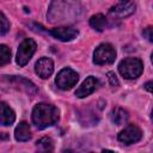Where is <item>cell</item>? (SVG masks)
Wrapping results in <instances>:
<instances>
[{
  "label": "cell",
  "mask_w": 153,
  "mask_h": 153,
  "mask_svg": "<svg viewBox=\"0 0 153 153\" xmlns=\"http://www.w3.org/2000/svg\"><path fill=\"white\" fill-rule=\"evenodd\" d=\"M81 5L78 0H53L47 18L53 24L73 23L81 16Z\"/></svg>",
  "instance_id": "obj_1"
},
{
  "label": "cell",
  "mask_w": 153,
  "mask_h": 153,
  "mask_svg": "<svg viewBox=\"0 0 153 153\" xmlns=\"http://www.w3.org/2000/svg\"><path fill=\"white\" fill-rule=\"evenodd\" d=\"M59 121V110L56 106L39 103L32 110V122L38 129L54 126Z\"/></svg>",
  "instance_id": "obj_2"
},
{
  "label": "cell",
  "mask_w": 153,
  "mask_h": 153,
  "mask_svg": "<svg viewBox=\"0 0 153 153\" xmlns=\"http://www.w3.org/2000/svg\"><path fill=\"white\" fill-rule=\"evenodd\" d=\"M118 71L121 75L126 79H136L141 75L143 71V65L141 60L136 57H128L120 62Z\"/></svg>",
  "instance_id": "obj_3"
},
{
  "label": "cell",
  "mask_w": 153,
  "mask_h": 153,
  "mask_svg": "<svg viewBox=\"0 0 153 153\" xmlns=\"http://www.w3.org/2000/svg\"><path fill=\"white\" fill-rule=\"evenodd\" d=\"M116 59V50L109 43L99 44L93 53V62L96 65H109Z\"/></svg>",
  "instance_id": "obj_4"
},
{
  "label": "cell",
  "mask_w": 153,
  "mask_h": 153,
  "mask_svg": "<svg viewBox=\"0 0 153 153\" xmlns=\"http://www.w3.org/2000/svg\"><path fill=\"white\" fill-rule=\"evenodd\" d=\"M36 42L32 39V38H25L19 48H18V51H17V63L20 66V67H24L29 61L30 59L32 57V55L35 54L36 51Z\"/></svg>",
  "instance_id": "obj_5"
},
{
  "label": "cell",
  "mask_w": 153,
  "mask_h": 153,
  "mask_svg": "<svg viewBox=\"0 0 153 153\" xmlns=\"http://www.w3.org/2000/svg\"><path fill=\"white\" fill-rule=\"evenodd\" d=\"M78 79H79V75L75 71H73L72 68H63L57 73L55 82L59 88L67 91V90H71L78 82Z\"/></svg>",
  "instance_id": "obj_6"
},
{
  "label": "cell",
  "mask_w": 153,
  "mask_h": 153,
  "mask_svg": "<svg viewBox=\"0 0 153 153\" xmlns=\"http://www.w3.org/2000/svg\"><path fill=\"white\" fill-rule=\"evenodd\" d=\"M142 137V131L141 129L135 126V124H129L117 136L118 141L122 142L123 145H131L137 141H140Z\"/></svg>",
  "instance_id": "obj_7"
},
{
  "label": "cell",
  "mask_w": 153,
  "mask_h": 153,
  "mask_svg": "<svg viewBox=\"0 0 153 153\" xmlns=\"http://www.w3.org/2000/svg\"><path fill=\"white\" fill-rule=\"evenodd\" d=\"M49 32H50V35L54 36L56 39L62 41V42L72 41V39H74V38L79 35V31H78L76 29H74V27H67V26L55 27V29H51Z\"/></svg>",
  "instance_id": "obj_8"
},
{
  "label": "cell",
  "mask_w": 153,
  "mask_h": 153,
  "mask_svg": "<svg viewBox=\"0 0 153 153\" xmlns=\"http://www.w3.org/2000/svg\"><path fill=\"white\" fill-rule=\"evenodd\" d=\"M135 11V4L133 1H126V2H122L120 5H116L115 7H112L110 10V14L115 18H118V19H122V18H126L130 14H133Z\"/></svg>",
  "instance_id": "obj_9"
},
{
  "label": "cell",
  "mask_w": 153,
  "mask_h": 153,
  "mask_svg": "<svg viewBox=\"0 0 153 153\" xmlns=\"http://www.w3.org/2000/svg\"><path fill=\"white\" fill-rule=\"evenodd\" d=\"M35 71L42 79L49 78L54 72V62L49 57H42L37 61L35 66Z\"/></svg>",
  "instance_id": "obj_10"
},
{
  "label": "cell",
  "mask_w": 153,
  "mask_h": 153,
  "mask_svg": "<svg viewBox=\"0 0 153 153\" xmlns=\"http://www.w3.org/2000/svg\"><path fill=\"white\" fill-rule=\"evenodd\" d=\"M97 87H98V80L94 76H88L82 81V84L75 91V96L78 98H85L91 93H93Z\"/></svg>",
  "instance_id": "obj_11"
},
{
  "label": "cell",
  "mask_w": 153,
  "mask_h": 153,
  "mask_svg": "<svg viewBox=\"0 0 153 153\" xmlns=\"http://www.w3.org/2000/svg\"><path fill=\"white\" fill-rule=\"evenodd\" d=\"M0 108H1V116H0L1 126H4V127L11 126L16 120V115H14L13 110L10 106H7V104L4 102H1Z\"/></svg>",
  "instance_id": "obj_12"
},
{
  "label": "cell",
  "mask_w": 153,
  "mask_h": 153,
  "mask_svg": "<svg viewBox=\"0 0 153 153\" xmlns=\"http://www.w3.org/2000/svg\"><path fill=\"white\" fill-rule=\"evenodd\" d=\"M14 137L17 141H27L31 139V130L26 122H20L14 129Z\"/></svg>",
  "instance_id": "obj_13"
},
{
  "label": "cell",
  "mask_w": 153,
  "mask_h": 153,
  "mask_svg": "<svg viewBox=\"0 0 153 153\" xmlns=\"http://www.w3.org/2000/svg\"><path fill=\"white\" fill-rule=\"evenodd\" d=\"M110 118H111V121H112L115 124L122 126V124H124V123L128 121L129 115H128V112H127L124 109H122V108H116V109H114V110L111 111Z\"/></svg>",
  "instance_id": "obj_14"
},
{
  "label": "cell",
  "mask_w": 153,
  "mask_h": 153,
  "mask_svg": "<svg viewBox=\"0 0 153 153\" xmlns=\"http://www.w3.org/2000/svg\"><path fill=\"white\" fill-rule=\"evenodd\" d=\"M90 25L92 29H94L97 31H103L106 26V18L100 13L94 14L90 19Z\"/></svg>",
  "instance_id": "obj_15"
},
{
  "label": "cell",
  "mask_w": 153,
  "mask_h": 153,
  "mask_svg": "<svg viewBox=\"0 0 153 153\" xmlns=\"http://www.w3.org/2000/svg\"><path fill=\"white\" fill-rule=\"evenodd\" d=\"M36 147L42 152H51L54 149V142L50 137H42L36 142Z\"/></svg>",
  "instance_id": "obj_16"
},
{
  "label": "cell",
  "mask_w": 153,
  "mask_h": 153,
  "mask_svg": "<svg viewBox=\"0 0 153 153\" xmlns=\"http://www.w3.org/2000/svg\"><path fill=\"white\" fill-rule=\"evenodd\" d=\"M10 60H11V50L5 44H1L0 45V66L6 65L7 62H10Z\"/></svg>",
  "instance_id": "obj_17"
},
{
  "label": "cell",
  "mask_w": 153,
  "mask_h": 153,
  "mask_svg": "<svg viewBox=\"0 0 153 153\" xmlns=\"http://www.w3.org/2000/svg\"><path fill=\"white\" fill-rule=\"evenodd\" d=\"M1 31H0V33L4 36L7 31H8V29H10V23L7 22V18L5 17V14L4 13H1Z\"/></svg>",
  "instance_id": "obj_18"
},
{
  "label": "cell",
  "mask_w": 153,
  "mask_h": 153,
  "mask_svg": "<svg viewBox=\"0 0 153 153\" xmlns=\"http://www.w3.org/2000/svg\"><path fill=\"white\" fill-rule=\"evenodd\" d=\"M108 79H109L110 85H111L112 87H117V86H118V80H117V78H116V74H115V73L109 72V73H108Z\"/></svg>",
  "instance_id": "obj_19"
},
{
  "label": "cell",
  "mask_w": 153,
  "mask_h": 153,
  "mask_svg": "<svg viewBox=\"0 0 153 153\" xmlns=\"http://www.w3.org/2000/svg\"><path fill=\"white\" fill-rule=\"evenodd\" d=\"M143 36H145V37H146L148 41L153 42V26L146 27V29L143 30Z\"/></svg>",
  "instance_id": "obj_20"
},
{
  "label": "cell",
  "mask_w": 153,
  "mask_h": 153,
  "mask_svg": "<svg viewBox=\"0 0 153 153\" xmlns=\"http://www.w3.org/2000/svg\"><path fill=\"white\" fill-rule=\"evenodd\" d=\"M145 88H146L147 91H149L151 93H153V81L146 82V84H145Z\"/></svg>",
  "instance_id": "obj_21"
},
{
  "label": "cell",
  "mask_w": 153,
  "mask_h": 153,
  "mask_svg": "<svg viewBox=\"0 0 153 153\" xmlns=\"http://www.w3.org/2000/svg\"><path fill=\"white\" fill-rule=\"evenodd\" d=\"M121 2H126V1H128V0H120Z\"/></svg>",
  "instance_id": "obj_22"
},
{
  "label": "cell",
  "mask_w": 153,
  "mask_h": 153,
  "mask_svg": "<svg viewBox=\"0 0 153 153\" xmlns=\"http://www.w3.org/2000/svg\"><path fill=\"white\" fill-rule=\"evenodd\" d=\"M152 121H153V112H152Z\"/></svg>",
  "instance_id": "obj_23"
},
{
  "label": "cell",
  "mask_w": 153,
  "mask_h": 153,
  "mask_svg": "<svg viewBox=\"0 0 153 153\" xmlns=\"http://www.w3.org/2000/svg\"><path fill=\"white\" fill-rule=\"evenodd\" d=\"M152 62H153V54H152Z\"/></svg>",
  "instance_id": "obj_24"
}]
</instances>
